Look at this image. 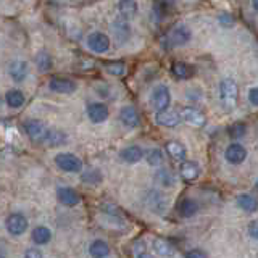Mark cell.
Masks as SVG:
<instances>
[{
	"instance_id": "6da1fadb",
	"label": "cell",
	"mask_w": 258,
	"mask_h": 258,
	"mask_svg": "<svg viewBox=\"0 0 258 258\" xmlns=\"http://www.w3.org/2000/svg\"><path fill=\"white\" fill-rule=\"evenodd\" d=\"M218 95H220V102L226 110H232L236 107L239 99V87L236 81L231 78L221 79L220 86H218Z\"/></svg>"
},
{
	"instance_id": "7a4b0ae2",
	"label": "cell",
	"mask_w": 258,
	"mask_h": 258,
	"mask_svg": "<svg viewBox=\"0 0 258 258\" xmlns=\"http://www.w3.org/2000/svg\"><path fill=\"white\" fill-rule=\"evenodd\" d=\"M192 39V31L185 26V24H177L174 26L166 37L169 47H181L185 45Z\"/></svg>"
},
{
	"instance_id": "3957f363",
	"label": "cell",
	"mask_w": 258,
	"mask_h": 258,
	"mask_svg": "<svg viewBox=\"0 0 258 258\" xmlns=\"http://www.w3.org/2000/svg\"><path fill=\"white\" fill-rule=\"evenodd\" d=\"M55 163L67 173H79L83 169V161L76 155H73V153H58L55 157Z\"/></svg>"
},
{
	"instance_id": "277c9868",
	"label": "cell",
	"mask_w": 258,
	"mask_h": 258,
	"mask_svg": "<svg viewBox=\"0 0 258 258\" xmlns=\"http://www.w3.org/2000/svg\"><path fill=\"white\" fill-rule=\"evenodd\" d=\"M169 103H171V92L165 84H160L153 89L152 92V105L157 111H163L169 108Z\"/></svg>"
},
{
	"instance_id": "5b68a950",
	"label": "cell",
	"mask_w": 258,
	"mask_h": 258,
	"mask_svg": "<svg viewBox=\"0 0 258 258\" xmlns=\"http://www.w3.org/2000/svg\"><path fill=\"white\" fill-rule=\"evenodd\" d=\"M24 131H26V134L29 136L31 141L44 144L45 136L48 133V127L39 119H28L26 123H24Z\"/></svg>"
},
{
	"instance_id": "8992f818",
	"label": "cell",
	"mask_w": 258,
	"mask_h": 258,
	"mask_svg": "<svg viewBox=\"0 0 258 258\" xmlns=\"http://www.w3.org/2000/svg\"><path fill=\"white\" fill-rule=\"evenodd\" d=\"M87 45L95 53H105L110 48V37L100 31H95L87 37Z\"/></svg>"
},
{
	"instance_id": "52a82bcc",
	"label": "cell",
	"mask_w": 258,
	"mask_h": 258,
	"mask_svg": "<svg viewBox=\"0 0 258 258\" xmlns=\"http://www.w3.org/2000/svg\"><path fill=\"white\" fill-rule=\"evenodd\" d=\"M7 231L13 234V236H21V234L28 229V220L26 216H23L21 213H12L7 218L5 221Z\"/></svg>"
},
{
	"instance_id": "ba28073f",
	"label": "cell",
	"mask_w": 258,
	"mask_h": 258,
	"mask_svg": "<svg viewBox=\"0 0 258 258\" xmlns=\"http://www.w3.org/2000/svg\"><path fill=\"white\" fill-rule=\"evenodd\" d=\"M111 31L119 44L127 42L129 37H131V26H129V21L126 18H123V16L115 18V21L111 24Z\"/></svg>"
},
{
	"instance_id": "9c48e42d",
	"label": "cell",
	"mask_w": 258,
	"mask_h": 258,
	"mask_svg": "<svg viewBox=\"0 0 258 258\" xmlns=\"http://www.w3.org/2000/svg\"><path fill=\"white\" fill-rule=\"evenodd\" d=\"M224 157L231 165H240L242 161L247 158V149L239 142H232L228 145V149H226Z\"/></svg>"
},
{
	"instance_id": "30bf717a",
	"label": "cell",
	"mask_w": 258,
	"mask_h": 258,
	"mask_svg": "<svg viewBox=\"0 0 258 258\" xmlns=\"http://www.w3.org/2000/svg\"><path fill=\"white\" fill-rule=\"evenodd\" d=\"M48 87H50L52 91L56 92V94H73L76 91V83L73 79H70V78L55 76V78L50 79Z\"/></svg>"
},
{
	"instance_id": "8fae6325",
	"label": "cell",
	"mask_w": 258,
	"mask_h": 258,
	"mask_svg": "<svg viewBox=\"0 0 258 258\" xmlns=\"http://www.w3.org/2000/svg\"><path fill=\"white\" fill-rule=\"evenodd\" d=\"M155 121L158 126H163V127H169L173 129L176 126H179L181 123V115L176 113L173 110H163V111H157V116Z\"/></svg>"
},
{
	"instance_id": "7c38bea8",
	"label": "cell",
	"mask_w": 258,
	"mask_h": 258,
	"mask_svg": "<svg viewBox=\"0 0 258 258\" xmlns=\"http://www.w3.org/2000/svg\"><path fill=\"white\" fill-rule=\"evenodd\" d=\"M181 119H184L185 123L194 126V127L205 126V116L194 107H184L182 111H181Z\"/></svg>"
},
{
	"instance_id": "4fadbf2b",
	"label": "cell",
	"mask_w": 258,
	"mask_h": 258,
	"mask_svg": "<svg viewBox=\"0 0 258 258\" xmlns=\"http://www.w3.org/2000/svg\"><path fill=\"white\" fill-rule=\"evenodd\" d=\"M87 116L92 123H103L108 118V107L102 102L91 103L87 108Z\"/></svg>"
},
{
	"instance_id": "5bb4252c",
	"label": "cell",
	"mask_w": 258,
	"mask_h": 258,
	"mask_svg": "<svg viewBox=\"0 0 258 258\" xmlns=\"http://www.w3.org/2000/svg\"><path fill=\"white\" fill-rule=\"evenodd\" d=\"M145 202H147V207L155 213H163L166 210V199L163 194H160L157 190L149 192V196L145 197Z\"/></svg>"
},
{
	"instance_id": "9a60e30c",
	"label": "cell",
	"mask_w": 258,
	"mask_h": 258,
	"mask_svg": "<svg viewBox=\"0 0 258 258\" xmlns=\"http://www.w3.org/2000/svg\"><path fill=\"white\" fill-rule=\"evenodd\" d=\"M8 73L15 83H23L28 76V63L23 60H15L8 67Z\"/></svg>"
},
{
	"instance_id": "2e32d148",
	"label": "cell",
	"mask_w": 258,
	"mask_h": 258,
	"mask_svg": "<svg viewBox=\"0 0 258 258\" xmlns=\"http://www.w3.org/2000/svg\"><path fill=\"white\" fill-rule=\"evenodd\" d=\"M119 121L123 123L126 127H137L141 123V119H139V113L136 111L134 107H123L119 111Z\"/></svg>"
},
{
	"instance_id": "e0dca14e",
	"label": "cell",
	"mask_w": 258,
	"mask_h": 258,
	"mask_svg": "<svg viewBox=\"0 0 258 258\" xmlns=\"http://www.w3.org/2000/svg\"><path fill=\"white\" fill-rule=\"evenodd\" d=\"M179 173H181V177L184 181H187V182H192V181H196L199 174H200V168L199 165L196 163V161H182V165L179 168Z\"/></svg>"
},
{
	"instance_id": "ac0fdd59",
	"label": "cell",
	"mask_w": 258,
	"mask_h": 258,
	"mask_svg": "<svg viewBox=\"0 0 258 258\" xmlns=\"http://www.w3.org/2000/svg\"><path fill=\"white\" fill-rule=\"evenodd\" d=\"M144 157V150L139 145H129V147L121 150V160L126 161V163H137L141 161Z\"/></svg>"
},
{
	"instance_id": "d6986e66",
	"label": "cell",
	"mask_w": 258,
	"mask_h": 258,
	"mask_svg": "<svg viewBox=\"0 0 258 258\" xmlns=\"http://www.w3.org/2000/svg\"><path fill=\"white\" fill-rule=\"evenodd\" d=\"M58 200L67 207H75L79 204V196H78V192L71 187H60L58 189Z\"/></svg>"
},
{
	"instance_id": "ffe728a7",
	"label": "cell",
	"mask_w": 258,
	"mask_h": 258,
	"mask_svg": "<svg viewBox=\"0 0 258 258\" xmlns=\"http://www.w3.org/2000/svg\"><path fill=\"white\" fill-rule=\"evenodd\" d=\"M166 152H168V155L171 157L173 160H176V161H184L185 155H187L185 147L177 141H169L166 144Z\"/></svg>"
},
{
	"instance_id": "44dd1931",
	"label": "cell",
	"mask_w": 258,
	"mask_h": 258,
	"mask_svg": "<svg viewBox=\"0 0 258 258\" xmlns=\"http://www.w3.org/2000/svg\"><path fill=\"white\" fill-rule=\"evenodd\" d=\"M89 253H91L92 258H107L110 255V247L105 240L97 239L89 247Z\"/></svg>"
},
{
	"instance_id": "7402d4cb",
	"label": "cell",
	"mask_w": 258,
	"mask_h": 258,
	"mask_svg": "<svg viewBox=\"0 0 258 258\" xmlns=\"http://www.w3.org/2000/svg\"><path fill=\"white\" fill-rule=\"evenodd\" d=\"M237 205L247 213H253L258 210V199L250 194H240L237 197Z\"/></svg>"
},
{
	"instance_id": "603a6c76",
	"label": "cell",
	"mask_w": 258,
	"mask_h": 258,
	"mask_svg": "<svg viewBox=\"0 0 258 258\" xmlns=\"http://www.w3.org/2000/svg\"><path fill=\"white\" fill-rule=\"evenodd\" d=\"M177 212L184 218H190L199 212V204L194 199H182L177 207Z\"/></svg>"
},
{
	"instance_id": "cb8c5ba5",
	"label": "cell",
	"mask_w": 258,
	"mask_h": 258,
	"mask_svg": "<svg viewBox=\"0 0 258 258\" xmlns=\"http://www.w3.org/2000/svg\"><path fill=\"white\" fill-rule=\"evenodd\" d=\"M67 142V134L60 129H48V133L45 136L44 144L48 145V147H58V145Z\"/></svg>"
},
{
	"instance_id": "d4e9b609",
	"label": "cell",
	"mask_w": 258,
	"mask_h": 258,
	"mask_svg": "<svg viewBox=\"0 0 258 258\" xmlns=\"http://www.w3.org/2000/svg\"><path fill=\"white\" fill-rule=\"evenodd\" d=\"M118 10H119V15L123 16V18H126V20L134 18V16L137 15V2L136 0H119Z\"/></svg>"
},
{
	"instance_id": "484cf974",
	"label": "cell",
	"mask_w": 258,
	"mask_h": 258,
	"mask_svg": "<svg viewBox=\"0 0 258 258\" xmlns=\"http://www.w3.org/2000/svg\"><path fill=\"white\" fill-rule=\"evenodd\" d=\"M5 100L10 108H20L24 103V94L18 91V89H12V91H8L5 94Z\"/></svg>"
},
{
	"instance_id": "4316f807",
	"label": "cell",
	"mask_w": 258,
	"mask_h": 258,
	"mask_svg": "<svg viewBox=\"0 0 258 258\" xmlns=\"http://www.w3.org/2000/svg\"><path fill=\"white\" fill-rule=\"evenodd\" d=\"M50 239H52V232L48 228H45V226H39V228L32 231V240H34L37 245H45L50 242Z\"/></svg>"
},
{
	"instance_id": "83f0119b",
	"label": "cell",
	"mask_w": 258,
	"mask_h": 258,
	"mask_svg": "<svg viewBox=\"0 0 258 258\" xmlns=\"http://www.w3.org/2000/svg\"><path fill=\"white\" fill-rule=\"evenodd\" d=\"M153 250L160 255V256H173L174 255V248L165 239H155L153 240Z\"/></svg>"
},
{
	"instance_id": "f1b7e54d",
	"label": "cell",
	"mask_w": 258,
	"mask_h": 258,
	"mask_svg": "<svg viewBox=\"0 0 258 258\" xmlns=\"http://www.w3.org/2000/svg\"><path fill=\"white\" fill-rule=\"evenodd\" d=\"M155 181L163 185V187H171V185H174V182H176V177L171 171H169V169L161 168L155 174Z\"/></svg>"
},
{
	"instance_id": "f546056e",
	"label": "cell",
	"mask_w": 258,
	"mask_h": 258,
	"mask_svg": "<svg viewBox=\"0 0 258 258\" xmlns=\"http://www.w3.org/2000/svg\"><path fill=\"white\" fill-rule=\"evenodd\" d=\"M171 71H173V75H174L177 79H189V78H192V73H194V70L189 67V64H185V63H182V61L174 63V64H173V68H171Z\"/></svg>"
},
{
	"instance_id": "4dcf8cb0",
	"label": "cell",
	"mask_w": 258,
	"mask_h": 258,
	"mask_svg": "<svg viewBox=\"0 0 258 258\" xmlns=\"http://www.w3.org/2000/svg\"><path fill=\"white\" fill-rule=\"evenodd\" d=\"M145 160L150 166H160L163 163V152L160 149H150L145 153Z\"/></svg>"
},
{
	"instance_id": "1f68e13d",
	"label": "cell",
	"mask_w": 258,
	"mask_h": 258,
	"mask_svg": "<svg viewBox=\"0 0 258 258\" xmlns=\"http://www.w3.org/2000/svg\"><path fill=\"white\" fill-rule=\"evenodd\" d=\"M36 64L40 71H48L52 68V56L47 52H39L36 55Z\"/></svg>"
},
{
	"instance_id": "d6a6232c",
	"label": "cell",
	"mask_w": 258,
	"mask_h": 258,
	"mask_svg": "<svg viewBox=\"0 0 258 258\" xmlns=\"http://www.w3.org/2000/svg\"><path fill=\"white\" fill-rule=\"evenodd\" d=\"M105 70L113 76H123L126 73V64L123 61H108L105 63Z\"/></svg>"
},
{
	"instance_id": "836d02e7",
	"label": "cell",
	"mask_w": 258,
	"mask_h": 258,
	"mask_svg": "<svg viewBox=\"0 0 258 258\" xmlns=\"http://www.w3.org/2000/svg\"><path fill=\"white\" fill-rule=\"evenodd\" d=\"M83 181L89 184H99L102 181V174L97 169H89L87 173L83 174Z\"/></svg>"
},
{
	"instance_id": "e575fe53",
	"label": "cell",
	"mask_w": 258,
	"mask_h": 258,
	"mask_svg": "<svg viewBox=\"0 0 258 258\" xmlns=\"http://www.w3.org/2000/svg\"><path fill=\"white\" fill-rule=\"evenodd\" d=\"M245 131H247V126L244 123H236V124H232L229 127V134H231V137H234V139H239V137H242L245 134Z\"/></svg>"
},
{
	"instance_id": "d590c367",
	"label": "cell",
	"mask_w": 258,
	"mask_h": 258,
	"mask_svg": "<svg viewBox=\"0 0 258 258\" xmlns=\"http://www.w3.org/2000/svg\"><path fill=\"white\" fill-rule=\"evenodd\" d=\"M218 21H220V24L223 28H232L234 26V18L229 13H221L220 16H218Z\"/></svg>"
},
{
	"instance_id": "8d00e7d4",
	"label": "cell",
	"mask_w": 258,
	"mask_h": 258,
	"mask_svg": "<svg viewBox=\"0 0 258 258\" xmlns=\"http://www.w3.org/2000/svg\"><path fill=\"white\" fill-rule=\"evenodd\" d=\"M248 102L253 105V107H258V87H252L248 91Z\"/></svg>"
},
{
	"instance_id": "74e56055",
	"label": "cell",
	"mask_w": 258,
	"mask_h": 258,
	"mask_svg": "<svg viewBox=\"0 0 258 258\" xmlns=\"http://www.w3.org/2000/svg\"><path fill=\"white\" fill-rule=\"evenodd\" d=\"M24 258H44V256L39 248H28L26 252H24Z\"/></svg>"
},
{
	"instance_id": "f35d334b",
	"label": "cell",
	"mask_w": 258,
	"mask_h": 258,
	"mask_svg": "<svg viewBox=\"0 0 258 258\" xmlns=\"http://www.w3.org/2000/svg\"><path fill=\"white\" fill-rule=\"evenodd\" d=\"M185 258H208V256H207V253L204 252V250L196 248V250H190V252L185 253Z\"/></svg>"
},
{
	"instance_id": "ab89813d",
	"label": "cell",
	"mask_w": 258,
	"mask_h": 258,
	"mask_svg": "<svg viewBox=\"0 0 258 258\" xmlns=\"http://www.w3.org/2000/svg\"><path fill=\"white\" fill-rule=\"evenodd\" d=\"M250 232H252V236L255 239H258V223H253L252 226H250Z\"/></svg>"
},
{
	"instance_id": "60d3db41",
	"label": "cell",
	"mask_w": 258,
	"mask_h": 258,
	"mask_svg": "<svg viewBox=\"0 0 258 258\" xmlns=\"http://www.w3.org/2000/svg\"><path fill=\"white\" fill-rule=\"evenodd\" d=\"M137 258H155V256H152V255H150V253H147V252H142V253L137 255Z\"/></svg>"
},
{
	"instance_id": "b9f144b4",
	"label": "cell",
	"mask_w": 258,
	"mask_h": 258,
	"mask_svg": "<svg viewBox=\"0 0 258 258\" xmlns=\"http://www.w3.org/2000/svg\"><path fill=\"white\" fill-rule=\"evenodd\" d=\"M252 5H253V10L258 13V0H252Z\"/></svg>"
},
{
	"instance_id": "7bdbcfd3",
	"label": "cell",
	"mask_w": 258,
	"mask_h": 258,
	"mask_svg": "<svg viewBox=\"0 0 258 258\" xmlns=\"http://www.w3.org/2000/svg\"><path fill=\"white\" fill-rule=\"evenodd\" d=\"M255 185H256V189H258V179H256V184Z\"/></svg>"
}]
</instances>
